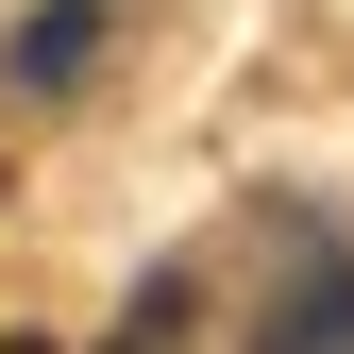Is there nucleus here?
Listing matches in <instances>:
<instances>
[{"label": "nucleus", "instance_id": "obj_1", "mask_svg": "<svg viewBox=\"0 0 354 354\" xmlns=\"http://www.w3.org/2000/svg\"><path fill=\"white\" fill-rule=\"evenodd\" d=\"M253 354H354V253H337V236L287 270V304L253 321Z\"/></svg>", "mask_w": 354, "mask_h": 354}, {"label": "nucleus", "instance_id": "obj_2", "mask_svg": "<svg viewBox=\"0 0 354 354\" xmlns=\"http://www.w3.org/2000/svg\"><path fill=\"white\" fill-rule=\"evenodd\" d=\"M84 51H102V0H34V17H17V51H0V68H17L34 102H68V84H84Z\"/></svg>", "mask_w": 354, "mask_h": 354}, {"label": "nucleus", "instance_id": "obj_3", "mask_svg": "<svg viewBox=\"0 0 354 354\" xmlns=\"http://www.w3.org/2000/svg\"><path fill=\"white\" fill-rule=\"evenodd\" d=\"M186 321H203V287H186V270H152V287H136V321H118L102 354H186Z\"/></svg>", "mask_w": 354, "mask_h": 354}]
</instances>
